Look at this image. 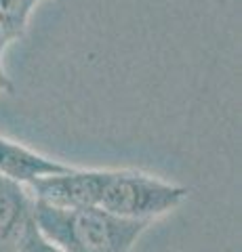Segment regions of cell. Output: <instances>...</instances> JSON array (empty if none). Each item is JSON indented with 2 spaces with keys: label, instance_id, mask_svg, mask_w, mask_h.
Instances as JSON below:
<instances>
[{
  "label": "cell",
  "instance_id": "6da1fadb",
  "mask_svg": "<svg viewBox=\"0 0 242 252\" xmlns=\"http://www.w3.org/2000/svg\"><path fill=\"white\" fill-rule=\"evenodd\" d=\"M32 215L38 231L64 252H131L150 225L97 206L59 208L38 200H34Z\"/></svg>",
  "mask_w": 242,
  "mask_h": 252
},
{
  "label": "cell",
  "instance_id": "7a4b0ae2",
  "mask_svg": "<svg viewBox=\"0 0 242 252\" xmlns=\"http://www.w3.org/2000/svg\"><path fill=\"white\" fill-rule=\"evenodd\" d=\"M190 189L133 168H107L99 206L116 217L152 223L181 206Z\"/></svg>",
  "mask_w": 242,
  "mask_h": 252
},
{
  "label": "cell",
  "instance_id": "3957f363",
  "mask_svg": "<svg viewBox=\"0 0 242 252\" xmlns=\"http://www.w3.org/2000/svg\"><path fill=\"white\" fill-rule=\"evenodd\" d=\"M107 168H69L59 175L42 177L28 185V191L38 202L59 208L99 206L101 189Z\"/></svg>",
  "mask_w": 242,
  "mask_h": 252
},
{
  "label": "cell",
  "instance_id": "277c9868",
  "mask_svg": "<svg viewBox=\"0 0 242 252\" xmlns=\"http://www.w3.org/2000/svg\"><path fill=\"white\" fill-rule=\"evenodd\" d=\"M69 168H72L69 164L53 160L49 156H42L17 141L0 135V177L9 179L13 183L28 187L38 179L59 175Z\"/></svg>",
  "mask_w": 242,
  "mask_h": 252
},
{
  "label": "cell",
  "instance_id": "5b68a950",
  "mask_svg": "<svg viewBox=\"0 0 242 252\" xmlns=\"http://www.w3.org/2000/svg\"><path fill=\"white\" fill-rule=\"evenodd\" d=\"M32 208L28 187L0 177V252H19L23 233L34 220Z\"/></svg>",
  "mask_w": 242,
  "mask_h": 252
},
{
  "label": "cell",
  "instance_id": "8992f818",
  "mask_svg": "<svg viewBox=\"0 0 242 252\" xmlns=\"http://www.w3.org/2000/svg\"><path fill=\"white\" fill-rule=\"evenodd\" d=\"M42 0H0V34L4 44H11L26 34L30 15Z\"/></svg>",
  "mask_w": 242,
  "mask_h": 252
},
{
  "label": "cell",
  "instance_id": "52a82bcc",
  "mask_svg": "<svg viewBox=\"0 0 242 252\" xmlns=\"http://www.w3.org/2000/svg\"><path fill=\"white\" fill-rule=\"evenodd\" d=\"M19 252H64V250L55 246L51 240H46L32 220V223L28 225L26 233H23V240L19 244Z\"/></svg>",
  "mask_w": 242,
  "mask_h": 252
},
{
  "label": "cell",
  "instance_id": "ba28073f",
  "mask_svg": "<svg viewBox=\"0 0 242 252\" xmlns=\"http://www.w3.org/2000/svg\"><path fill=\"white\" fill-rule=\"evenodd\" d=\"M15 91V84H13V80L9 78V74L4 72V67H2V63H0V94H11Z\"/></svg>",
  "mask_w": 242,
  "mask_h": 252
},
{
  "label": "cell",
  "instance_id": "9c48e42d",
  "mask_svg": "<svg viewBox=\"0 0 242 252\" xmlns=\"http://www.w3.org/2000/svg\"><path fill=\"white\" fill-rule=\"evenodd\" d=\"M4 49H6V44H4V40H2V34H0V55H2Z\"/></svg>",
  "mask_w": 242,
  "mask_h": 252
}]
</instances>
